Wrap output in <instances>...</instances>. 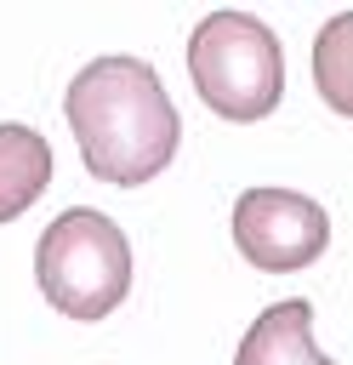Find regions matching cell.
Instances as JSON below:
<instances>
[{
    "mask_svg": "<svg viewBox=\"0 0 353 365\" xmlns=\"http://www.w3.org/2000/svg\"><path fill=\"white\" fill-rule=\"evenodd\" d=\"M188 74L211 114L251 125L268 120L285 97V51L279 34L251 11H211L188 34Z\"/></svg>",
    "mask_w": 353,
    "mask_h": 365,
    "instance_id": "2",
    "label": "cell"
},
{
    "mask_svg": "<svg viewBox=\"0 0 353 365\" xmlns=\"http://www.w3.org/2000/svg\"><path fill=\"white\" fill-rule=\"evenodd\" d=\"M80 160L108 188H137L159 177L182 143V120L142 57H91L63 97Z\"/></svg>",
    "mask_w": 353,
    "mask_h": 365,
    "instance_id": "1",
    "label": "cell"
},
{
    "mask_svg": "<svg viewBox=\"0 0 353 365\" xmlns=\"http://www.w3.org/2000/svg\"><path fill=\"white\" fill-rule=\"evenodd\" d=\"M233 245L262 274H296L330 245V217L296 188H245L233 200Z\"/></svg>",
    "mask_w": 353,
    "mask_h": 365,
    "instance_id": "4",
    "label": "cell"
},
{
    "mask_svg": "<svg viewBox=\"0 0 353 365\" xmlns=\"http://www.w3.org/2000/svg\"><path fill=\"white\" fill-rule=\"evenodd\" d=\"M34 279L40 297L68 319H108L131 291V245L114 217L91 205H68L46 222L34 245Z\"/></svg>",
    "mask_w": 353,
    "mask_h": 365,
    "instance_id": "3",
    "label": "cell"
},
{
    "mask_svg": "<svg viewBox=\"0 0 353 365\" xmlns=\"http://www.w3.org/2000/svg\"><path fill=\"white\" fill-rule=\"evenodd\" d=\"M51 182V143L34 125H0V222L23 217Z\"/></svg>",
    "mask_w": 353,
    "mask_h": 365,
    "instance_id": "6",
    "label": "cell"
},
{
    "mask_svg": "<svg viewBox=\"0 0 353 365\" xmlns=\"http://www.w3.org/2000/svg\"><path fill=\"white\" fill-rule=\"evenodd\" d=\"M233 365H330L313 348V308L302 297H285L256 314V325L239 336Z\"/></svg>",
    "mask_w": 353,
    "mask_h": 365,
    "instance_id": "5",
    "label": "cell"
},
{
    "mask_svg": "<svg viewBox=\"0 0 353 365\" xmlns=\"http://www.w3.org/2000/svg\"><path fill=\"white\" fill-rule=\"evenodd\" d=\"M313 86L319 97L353 120V11H336L313 40Z\"/></svg>",
    "mask_w": 353,
    "mask_h": 365,
    "instance_id": "7",
    "label": "cell"
}]
</instances>
